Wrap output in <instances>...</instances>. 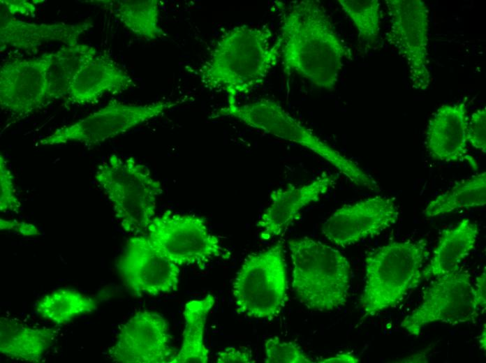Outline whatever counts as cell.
Listing matches in <instances>:
<instances>
[{
  "mask_svg": "<svg viewBox=\"0 0 486 363\" xmlns=\"http://www.w3.org/2000/svg\"><path fill=\"white\" fill-rule=\"evenodd\" d=\"M467 142L474 149L486 152V108L476 110L468 120Z\"/></svg>",
  "mask_w": 486,
  "mask_h": 363,
  "instance_id": "30",
  "label": "cell"
},
{
  "mask_svg": "<svg viewBox=\"0 0 486 363\" xmlns=\"http://www.w3.org/2000/svg\"><path fill=\"white\" fill-rule=\"evenodd\" d=\"M293 288L307 308L328 311L344 306L350 287V264L338 250L304 237L288 242Z\"/></svg>",
  "mask_w": 486,
  "mask_h": 363,
  "instance_id": "4",
  "label": "cell"
},
{
  "mask_svg": "<svg viewBox=\"0 0 486 363\" xmlns=\"http://www.w3.org/2000/svg\"><path fill=\"white\" fill-rule=\"evenodd\" d=\"M167 320L159 313H135L119 330L110 358L122 363H166L176 355Z\"/></svg>",
  "mask_w": 486,
  "mask_h": 363,
  "instance_id": "13",
  "label": "cell"
},
{
  "mask_svg": "<svg viewBox=\"0 0 486 363\" xmlns=\"http://www.w3.org/2000/svg\"><path fill=\"white\" fill-rule=\"evenodd\" d=\"M479 348L485 351L486 350V327L485 323L483 326L480 335L478 337Z\"/></svg>",
  "mask_w": 486,
  "mask_h": 363,
  "instance_id": "36",
  "label": "cell"
},
{
  "mask_svg": "<svg viewBox=\"0 0 486 363\" xmlns=\"http://www.w3.org/2000/svg\"><path fill=\"white\" fill-rule=\"evenodd\" d=\"M337 180L334 175L323 173L301 186L277 188L270 195V205L256 223L263 239L283 233L307 205L317 202Z\"/></svg>",
  "mask_w": 486,
  "mask_h": 363,
  "instance_id": "17",
  "label": "cell"
},
{
  "mask_svg": "<svg viewBox=\"0 0 486 363\" xmlns=\"http://www.w3.org/2000/svg\"><path fill=\"white\" fill-rule=\"evenodd\" d=\"M215 303L213 295L186 303L183 311L184 329L181 348L170 363H207L209 350L204 341L206 320Z\"/></svg>",
  "mask_w": 486,
  "mask_h": 363,
  "instance_id": "22",
  "label": "cell"
},
{
  "mask_svg": "<svg viewBox=\"0 0 486 363\" xmlns=\"http://www.w3.org/2000/svg\"><path fill=\"white\" fill-rule=\"evenodd\" d=\"M427 242H395L380 246L365 258V283L360 299L364 318L393 307L422 281L428 257Z\"/></svg>",
  "mask_w": 486,
  "mask_h": 363,
  "instance_id": "3",
  "label": "cell"
},
{
  "mask_svg": "<svg viewBox=\"0 0 486 363\" xmlns=\"http://www.w3.org/2000/svg\"><path fill=\"white\" fill-rule=\"evenodd\" d=\"M121 278L135 297L177 290L179 267L159 253L146 234L129 238L116 262Z\"/></svg>",
  "mask_w": 486,
  "mask_h": 363,
  "instance_id": "12",
  "label": "cell"
},
{
  "mask_svg": "<svg viewBox=\"0 0 486 363\" xmlns=\"http://www.w3.org/2000/svg\"><path fill=\"white\" fill-rule=\"evenodd\" d=\"M218 363H253L251 350L246 347L230 346L217 353Z\"/></svg>",
  "mask_w": 486,
  "mask_h": 363,
  "instance_id": "31",
  "label": "cell"
},
{
  "mask_svg": "<svg viewBox=\"0 0 486 363\" xmlns=\"http://www.w3.org/2000/svg\"><path fill=\"white\" fill-rule=\"evenodd\" d=\"M398 217L395 199L376 195L337 209L324 222L322 232L333 244L346 246L379 234Z\"/></svg>",
  "mask_w": 486,
  "mask_h": 363,
  "instance_id": "15",
  "label": "cell"
},
{
  "mask_svg": "<svg viewBox=\"0 0 486 363\" xmlns=\"http://www.w3.org/2000/svg\"><path fill=\"white\" fill-rule=\"evenodd\" d=\"M284 245L249 255L237 272L233 295L238 313L254 318L277 316L287 300Z\"/></svg>",
  "mask_w": 486,
  "mask_h": 363,
  "instance_id": "7",
  "label": "cell"
},
{
  "mask_svg": "<svg viewBox=\"0 0 486 363\" xmlns=\"http://www.w3.org/2000/svg\"><path fill=\"white\" fill-rule=\"evenodd\" d=\"M182 101H156L148 104H126L112 99L98 110L56 129L39 141L40 145L78 142L94 146L117 137L156 118Z\"/></svg>",
  "mask_w": 486,
  "mask_h": 363,
  "instance_id": "9",
  "label": "cell"
},
{
  "mask_svg": "<svg viewBox=\"0 0 486 363\" xmlns=\"http://www.w3.org/2000/svg\"><path fill=\"white\" fill-rule=\"evenodd\" d=\"M146 235L159 253L179 267L205 266L223 253L219 239L209 232L205 219L195 214L167 210L152 219Z\"/></svg>",
  "mask_w": 486,
  "mask_h": 363,
  "instance_id": "8",
  "label": "cell"
},
{
  "mask_svg": "<svg viewBox=\"0 0 486 363\" xmlns=\"http://www.w3.org/2000/svg\"><path fill=\"white\" fill-rule=\"evenodd\" d=\"M94 177L122 228L133 235L146 234L163 192L149 169L133 157L123 159L111 154Z\"/></svg>",
  "mask_w": 486,
  "mask_h": 363,
  "instance_id": "6",
  "label": "cell"
},
{
  "mask_svg": "<svg viewBox=\"0 0 486 363\" xmlns=\"http://www.w3.org/2000/svg\"><path fill=\"white\" fill-rule=\"evenodd\" d=\"M0 51L13 47L28 52L51 41H59L65 45L78 43L80 36L91 27V22L78 23H33L13 17L1 8Z\"/></svg>",
  "mask_w": 486,
  "mask_h": 363,
  "instance_id": "18",
  "label": "cell"
},
{
  "mask_svg": "<svg viewBox=\"0 0 486 363\" xmlns=\"http://www.w3.org/2000/svg\"><path fill=\"white\" fill-rule=\"evenodd\" d=\"M486 203V173L477 174L457 184L437 196L424 209L427 217H435L459 209L484 206Z\"/></svg>",
  "mask_w": 486,
  "mask_h": 363,
  "instance_id": "24",
  "label": "cell"
},
{
  "mask_svg": "<svg viewBox=\"0 0 486 363\" xmlns=\"http://www.w3.org/2000/svg\"><path fill=\"white\" fill-rule=\"evenodd\" d=\"M277 38L284 71L327 91L335 89L344 61L352 58L318 1L292 2L283 13Z\"/></svg>",
  "mask_w": 486,
  "mask_h": 363,
  "instance_id": "1",
  "label": "cell"
},
{
  "mask_svg": "<svg viewBox=\"0 0 486 363\" xmlns=\"http://www.w3.org/2000/svg\"><path fill=\"white\" fill-rule=\"evenodd\" d=\"M478 232V225L467 218L443 230L431 260L422 269L423 279L435 278L457 270L462 261L473 249Z\"/></svg>",
  "mask_w": 486,
  "mask_h": 363,
  "instance_id": "21",
  "label": "cell"
},
{
  "mask_svg": "<svg viewBox=\"0 0 486 363\" xmlns=\"http://www.w3.org/2000/svg\"><path fill=\"white\" fill-rule=\"evenodd\" d=\"M359 362L360 360L355 355L348 352L338 353L318 361L322 363H357Z\"/></svg>",
  "mask_w": 486,
  "mask_h": 363,
  "instance_id": "35",
  "label": "cell"
},
{
  "mask_svg": "<svg viewBox=\"0 0 486 363\" xmlns=\"http://www.w3.org/2000/svg\"><path fill=\"white\" fill-rule=\"evenodd\" d=\"M0 228L3 230H14L24 236H33L39 234L37 228L29 223L20 222L12 220L8 221L1 218Z\"/></svg>",
  "mask_w": 486,
  "mask_h": 363,
  "instance_id": "33",
  "label": "cell"
},
{
  "mask_svg": "<svg viewBox=\"0 0 486 363\" xmlns=\"http://www.w3.org/2000/svg\"><path fill=\"white\" fill-rule=\"evenodd\" d=\"M97 308L94 299L72 289H59L44 296L36 311L43 318L56 325L66 324L76 316L89 313Z\"/></svg>",
  "mask_w": 486,
  "mask_h": 363,
  "instance_id": "26",
  "label": "cell"
},
{
  "mask_svg": "<svg viewBox=\"0 0 486 363\" xmlns=\"http://www.w3.org/2000/svg\"><path fill=\"white\" fill-rule=\"evenodd\" d=\"M50 52L39 57L6 61L0 68V105L23 118L50 101L47 70Z\"/></svg>",
  "mask_w": 486,
  "mask_h": 363,
  "instance_id": "14",
  "label": "cell"
},
{
  "mask_svg": "<svg viewBox=\"0 0 486 363\" xmlns=\"http://www.w3.org/2000/svg\"><path fill=\"white\" fill-rule=\"evenodd\" d=\"M265 363H310L312 361L297 344L271 337L265 342Z\"/></svg>",
  "mask_w": 486,
  "mask_h": 363,
  "instance_id": "28",
  "label": "cell"
},
{
  "mask_svg": "<svg viewBox=\"0 0 486 363\" xmlns=\"http://www.w3.org/2000/svg\"><path fill=\"white\" fill-rule=\"evenodd\" d=\"M385 4L390 18L387 40L405 61L411 87L426 91L431 82L427 6L421 0H385Z\"/></svg>",
  "mask_w": 486,
  "mask_h": 363,
  "instance_id": "11",
  "label": "cell"
},
{
  "mask_svg": "<svg viewBox=\"0 0 486 363\" xmlns=\"http://www.w3.org/2000/svg\"><path fill=\"white\" fill-rule=\"evenodd\" d=\"M135 85L131 76L108 54L97 52L75 75L66 98L73 104L85 105L105 94H119Z\"/></svg>",
  "mask_w": 486,
  "mask_h": 363,
  "instance_id": "19",
  "label": "cell"
},
{
  "mask_svg": "<svg viewBox=\"0 0 486 363\" xmlns=\"http://www.w3.org/2000/svg\"><path fill=\"white\" fill-rule=\"evenodd\" d=\"M486 271L484 267L481 274L476 277L473 286V296L476 306L484 311L486 307Z\"/></svg>",
  "mask_w": 486,
  "mask_h": 363,
  "instance_id": "34",
  "label": "cell"
},
{
  "mask_svg": "<svg viewBox=\"0 0 486 363\" xmlns=\"http://www.w3.org/2000/svg\"><path fill=\"white\" fill-rule=\"evenodd\" d=\"M222 117L236 119L251 128L297 144L327 161L354 184L373 191L380 189L376 181L355 162L322 140L274 100L227 104L209 116L212 119Z\"/></svg>",
  "mask_w": 486,
  "mask_h": 363,
  "instance_id": "5",
  "label": "cell"
},
{
  "mask_svg": "<svg viewBox=\"0 0 486 363\" xmlns=\"http://www.w3.org/2000/svg\"><path fill=\"white\" fill-rule=\"evenodd\" d=\"M1 8L3 9L10 15L20 14L23 15L34 16L36 7L28 1L25 0H1Z\"/></svg>",
  "mask_w": 486,
  "mask_h": 363,
  "instance_id": "32",
  "label": "cell"
},
{
  "mask_svg": "<svg viewBox=\"0 0 486 363\" xmlns=\"http://www.w3.org/2000/svg\"><path fill=\"white\" fill-rule=\"evenodd\" d=\"M478 309L473 296L471 275L460 267L432 281L423 290L422 302L404 318L401 327L411 335L418 336L431 323L457 325L476 322Z\"/></svg>",
  "mask_w": 486,
  "mask_h": 363,
  "instance_id": "10",
  "label": "cell"
},
{
  "mask_svg": "<svg viewBox=\"0 0 486 363\" xmlns=\"http://www.w3.org/2000/svg\"><path fill=\"white\" fill-rule=\"evenodd\" d=\"M58 332L55 328L31 327L15 319L1 318L0 352L13 360L39 362Z\"/></svg>",
  "mask_w": 486,
  "mask_h": 363,
  "instance_id": "20",
  "label": "cell"
},
{
  "mask_svg": "<svg viewBox=\"0 0 486 363\" xmlns=\"http://www.w3.org/2000/svg\"><path fill=\"white\" fill-rule=\"evenodd\" d=\"M21 203L16 193L13 175L7 161L0 156V211L18 212Z\"/></svg>",
  "mask_w": 486,
  "mask_h": 363,
  "instance_id": "29",
  "label": "cell"
},
{
  "mask_svg": "<svg viewBox=\"0 0 486 363\" xmlns=\"http://www.w3.org/2000/svg\"><path fill=\"white\" fill-rule=\"evenodd\" d=\"M265 27L235 26L217 40L198 71L201 83L226 94L228 105L262 84L280 59V40Z\"/></svg>",
  "mask_w": 486,
  "mask_h": 363,
  "instance_id": "2",
  "label": "cell"
},
{
  "mask_svg": "<svg viewBox=\"0 0 486 363\" xmlns=\"http://www.w3.org/2000/svg\"><path fill=\"white\" fill-rule=\"evenodd\" d=\"M116 2V16L134 35L148 40H156L163 35L159 25V1L123 0Z\"/></svg>",
  "mask_w": 486,
  "mask_h": 363,
  "instance_id": "25",
  "label": "cell"
},
{
  "mask_svg": "<svg viewBox=\"0 0 486 363\" xmlns=\"http://www.w3.org/2000/svg\"><path fill=\"white\" fill-rule=\"evenodd\" d=\"M97 53L93 46L77 43L64 45L50 52L47 70L50 101L66 98L71 82L80 68Z\"/></svg>",
  "mask_w": 486,
  "mask_h": 363,
  "instance_id": "23",
  "label": "cell"
},
{
  "mask_svg": "<svg viewBox=\"0 0 486 363\" xmlns=\"http://www.w3.org/2000/svg\"><path fill=\"white\" fill-rule=\"evenodd\" d=\"M337 2L353 22L359 40L375 43L381 30V2L378 0H338Z\"/></svg>",
  "mask_w": 486,
  "mask_h": 363,
  "instance_id": "27",
  "label": "cell"
},
{
  "mask_svg": "<svg viewBox=\"0 0 486 363\" xmlns=\"http://www.w3.org/2000/svg\"><path fill=\"white\" fill-rule=\"evenodd\" d=\"M467 108L466 100L439 107L429 120L425 145L434 160L466 162L476 170L478 163L467 149Z\"/></svg>",
  "mask_w": 486,
  "mask_h": 363,
  "instance_id": "16",
  "label": "cell"
}]
</instances>
